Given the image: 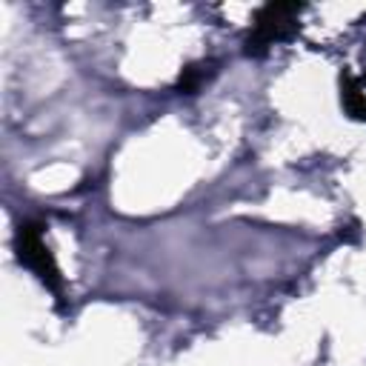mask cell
<instances>
[{"label":"cell","instance_id":"cell-1","mask_svg":"<svg viewBox=\"0 0 366 366\" xmlns=\"http://www.w3.org/2000/svg\"><path fill=\"white\" fill-rule=\"evenodd\" d=\"M17 252H20V260L26 266H31L46 286H51L54 292H60L57 266H54L46 243L40 240V229L34 223H20V229H17Z\"/></svg>","mask_w":366,"mask_h":366},{"label":"cell","instance_id":"cell-2","mask_svg":"<svg viewBox=\"0 0 366 366\" xmlns=\"http://www.w3.org/2000/svg\"><path fill=\"white\" fill-rule=\"evenodd\" d=\"M289 14H297V6H263L260 14H257V20H254V29H252L249 43L269 46L277 37H283L286 34V23H292Z\"/></svg>","mask_w":366,"mask_h":366}]
</instances>
